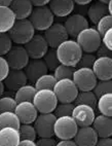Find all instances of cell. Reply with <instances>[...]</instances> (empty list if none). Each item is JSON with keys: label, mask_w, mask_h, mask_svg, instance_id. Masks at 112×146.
<instances>
[{"label": "cell", "mask_w": 112, "mask_h": 146, "mask_svg": "<svg viewBox=\"0 0 112 146\" xmlns=\"http://www.w3.org/2000/svg\"><path fill=\"white\" fill-rule=\"evenodd\" d=\"M98 135L93 127L78 128V131L74 137V142L77 146H96L98 142Z\"/></svg>", "instance_id": "obj_17"}, {"label": "cell", "mask_w": 112, "mask_h": 146, "mask_svg": "<svg viewBox=\"0 0 112 146\" xmlns=\"http://www.w3.org/2000/svg\"><path fill=\"white\" fill-rule=\"evenodd\" d=\"M99 1L102 3V4H104V5L108 6V4H109V0H99Z\"/></svg>", "instance_id": "obj_52"}, {"label": "cell", "mask_w": 112, "mask_h": 146, "mask_svg": "<svg viewBox=\"0 0 112 146\" xmlns=\"http://www.w3.org/2000/svg\"><path fill=\"white\" fill-rule=\"evenodd\" d=\"M91 3V0H74V4H77V5L84 6V5H89Z\"/></svg>", "instance_id": "obj_48"}, {"label": "cell", "mask_w": 112, "mask_h": 146, "mask_svg": "<svg viewBox=\"0 0 112 146\" xmlns=\"http://www.w3.org/2000/svg\"><path fill=\"white\" fill-rule=\"evenodd\" d=\"M20 125H21V121L15 111L0 113V130L4 128H13L19 130Z\"/></svg>", "instance_id": "obj_27"}, {"label": "cell", "mask_w": 112, "mask_h": 146, "mask_svg": "<svg viewBox=\"0 0 112 146\" xmlns=\"http://www.w3.org/2000/svg\"><path fill=\"white\" fill-rule=\"evenodd\" d=\"M91 127L96 131L99 138L112 137V117L102 114L96 115Z\"/></svg>", "instance_id": "obj_20"}, {"label": "cell", "mask_w": 112, "mask_h": 146, "mask_svg": "<svg viewBox=\"0 0 112 146\" xmlns=\"http://www.w3.org/2000/svg\"><path fill=\"white\" fill-rule=\"evenodd\" d=\"M42 60L44 61L48 71H54L58 66L60 65V62H59L57 57V52H56V50H54V48H50L47 50L44 57L42 58Z\"/></svg>", "instance_id": "obj_34"}, {"label": "cell", "mask_w": 112, "mask_h": 146, "mask_svg": "<svg viewBox=\"0 0 112 146\" xmlns=\"http://www.w3.org/2000/svg\"><path fill=\"white\" fill-rule=\"evenodd\" d=\"M21 141L19 130L4 128L0 130V146H18Z\"/></svg>", "instance_id": "obj_23"}, {"label": "cell", "mask_w": 112, "mask_h": 146, "mask_svg": "<svg viewBox=\"0 0 112 146\" xmlns=\"http://www.w3.org/2000/svg\"><path fill=\"white\" fill-rule=\"evenodd\" d=\"M4 90H5V86H4L3 81H0V98L2 97L3 93H4Z\"/></svg>", "instance_id": "obj_50"}, {"label": "cell", "mask_w": 112, "mask_h": 146, "mask_svg": "<svg viewBox=\"0 0 112 146\" xmlns=\"http://www.w3.org/2000/svg\"><path fill=\"white\" fill-rule=\"evenodd\" d=\"M97 102H98V98L93 91L79 92L75 101H74V105H87V106H91V108L96 109Z\"/></svg>", "instance_id": "obj_29"}, {"label": "cell", "mask_w": 112, "mask_h": 146, "mask_svg": "<svg viewBox=\"0 0 112 146\" xmlns=\"http://www.w3.org/2000/svg\"><path fill=\"white\" fill-rule=\"evenodd\" d=\"M15 113L21 121V125H32L37 118L39 112L33 102H22L18 103L15 109Z\"/></svg>", "instance_id": "obj_15"}, {"label": "cell", "mask_w": 112, "mask_h": 146, "mask_svg": "<svg viewBox=\"0 0 112 146\" xmlns=\"http://www.w3.org/2000/svg\"><path fill=\"white\" fill-rule=\"evenodd\" d=\"M75 41L78 43L82 52L85 54H94L99 48L102 43V36L97 31L96 28L89 27L87 29L81 31L76 37Z\"/></svg>", "instance_id": "obj_3"}, {"label": "cell", "mask_w": 112, "mask_h": 146, "mask_svg": "<svg viewBox=\"0 0 112 146\" xmlns=\"http://www.w3.org/2000/svg\"><path fill=\"white\" fill-rule=\"evenodd\" d=\"M56 84H57V79L55 78L54 74L47 73L37 79L34 84V86L37 91H40V90H52V91Z\"/></svg>", "instance_id": "obj_30"}, {"label": "cell", "mask_w": 112, "mask_h": 146, "mask_svg": "<svg viewBox=\"0 0 112 146\" xmlns=\"http://www.w3.org/2000/svg\"><path fill=\"white\" fill-rule=\"evenodd\" d=\"M57 146H77L74 140H60L57 143Z\"/></svg>", "instance_id": "obj_46"}, {"label": "cell", "mask_w": 112, "mask_h": 146, "mask_svg": "<svg viewBox=\"0 0 112 146\" xmlns=\"http://www.w3.org/2000/svg\"><path fill=\"white\" fill-rule=\"evenodd\" d=\"M4 58L11 70H24L30 61V57L23 45H13Z\"/></svg>", "instance_id": "obj_10"}, {"label": "cell", "mask_w": 112, "mask_h": 146, "mask_svg": "<svg viewBox=\"0 0 112 146\" xmlns=\"http://www.w3.org/2000/svg\"><path fill=\"white\" fill-rule=\"evenodd\" d=\"M11 68L8 66L7 61L4 57H0V81H3L8 75Z\"/></svg>", "instance_id": "obj_40"}, {"label": "cell", "mask_w": 112, "mask_h": 146, "mask_svg": "<svg viewBox=\"0 0 112 146\" xmlns=\"http://www.w3.org/2000/svg\"><path fill=\"white\" fill-rule=\"evenodd\" d=\"M24 47L26 48L30 59L33 60L42 59L47 50H50V46L42 34H35L33 38L27 44L24 45Z\"/></svg>", "instance_id": "obj_12"}, {"label": "cell", "mask_w": 112, "mask_h": 146, "mask_svg": "<svg viewBox=\"0 0 112 146\" xmlns=\"http://www.w3.org/2000/svg\"><path fill=\"white\" fill-rule=\"evenodd\" d=\"M72 80L74 81V84L77 86L79 92H89L94 90L98 79H97L93 69L77 68L73 73Z\"/></svg>", "instance_id": "obj_8"}, {"label": "cell", "mask_w": 112, "mask_h": 146, "mask_svg": "<svg viewBox=\"0 0 112 146\" xmlns=\"http://www.w3.org/2000/svg\"><path fill=\"white\" fill-rule=\"evenodd\" d=\"M57 116L54 113H39L33 123L37 136L39 138H52L55 136L54 127Z\"/></svg>", "instance_id": "obj_9"}, {"label": "cell", "mask_w": 112, "mask_h": 146, "mask_svg": "<svg viewBox=\"0 0 112 146\" xmlns=\"http://www.w3.org/2000/svg\"><path fill=\"white\" fill-rule=\"evenodd\" d=\"M64 26L66 28L68 35L72 37L73 39L78 36L81 31H84L89 27V20L80 13H72L66 19Z\"/></svg>", "instance_id": "obj_13"}, {"label": "cell", "mask_w": 112, "mask_h": 146, "mask_svg": "<svg viewBox=\"0 0 112 146\" xmlns=\"http://www.w3.org/2000/svg\"><path fill=\"white\" fill-rule=\"evenodd\" d=\"M74 71H75V68L74 67H70V66L60 64L54 70V76L57 79V81L62 80V79H72Z\"/></svg>", "instance_id": "obj_31"}, {"label": "cell", "mask_w": 112, "mask_h": 146, "mask_svg": "<svg viewBox=\"0 0 112 146\" xmlns=\"http://www.w3.org/2000/svg\"><path fill=\"white\" fill-rule=\"evenodd\" d=\"M97 60V56L94 54H85L82 52L80 60H79L78 64L76 67L77 68H89V69H93L95 62Z\"/></svg>", "instance_id": "obj_38"}, {"label": "cell", "mask_w": 112, "mask_h": 146, "mask_svg": "<svg viewBox=\"0 0 112 146\" xmlns=\"http://www.w3.org/2000/svg\"><path fill=\"white\" fill-rule=\"evenodd\" d=\"M8 35L16 45H25L35 35V29L29 20H20L16 21Z\"/></svg>", "instance_id": "obj_2"}, {"label": "cell", "mask_w": 112, "mask_h": 146, "mask_svg": "<svg viewBox=\"0 0 112 146\" xmlns=\"http://www.w3.org/2000/svg\"><path fill=\"white\" fill-rule=\"evenodd\" d=\"M58 141L52 138H39L36 141L37 146H57Z\"/></svg>", "instance_id": "obj_42"}, {"label": "cell", "mask_w": 112, "mask_h": 146, "mask_svg": "<svg viewBox=\"0 0 112 146\" xmlns=\"http://www.w3.org/2000/svg\"><path fill=\"white\" fill-rule=\"evenodd\" d=\"M19 134H20L21 140L36 141L38 137L33 125H21L19 128Z\"/></svg>", "instance_id": "obj_33"}, {"label": "cell", "mask_w": 112, "mask_h": 146, "mask_svg": "<svg viewBox=\"0 0 112 146\" xmlns=\"http://www.w3.org/2000/svg\"><path fill=\"white\" fill-rule=\"evenodd\" d=\"M13 47V41L8 33H0V57H5Z\"/></svg>", "instance_id": "obj_36"}, {"label": "cell", "mask_w": 112, "mask_h": 146, "mask_svg": "<svg viewBox=\"0 0 112 146\" xmlns=\"http://www.w3.org/2000/svg\"><path fill=\"white\" fill-rule=\"evenodd\" d=\"M28 20L33 25L35 31L44 32L55 23V16L47 5L43 7H34Z\"/></svg>", "instance_id": "obj_4"}, {"label": "cell", "mask_w": 112, "mask_h": 146, "mask_svg": "<svg viewBox=\"0 0 112 146\" xmlns=\"http://www.w3.org/2000/svg\"><path fill=\"white\" fill-rule=\"evenodd\" d=\"M109 15L108 11V6L102 4L100 1H96L94 3H91L87 8V17L91 23L97 24L99 23V21L102 18H104L105 16Z\"/></svg>", "instance_id": "obj_24"}, {"label": "cell", "mask_w": 112, "mask_h": 146, "mask_svg": "<svg viewBox=\"0 0 112 146\" xmlns=\"http://www.w3.org/2000/svg\"><path fill=\"white\" fill-rule=\"evenodd\" d=\"M74 103H59L54 110V114L57 117H63V116H71L74 109Z\"/></svg>", "instance_id": "obj_35"}, {"label": "cell", "mask_w": 112, "mask_h": 146, "mask_svg": "<svg viewBox=\"0 0 112 146\" xmlns=\"http://www.w3.org/2000/svg\"><path fill=\"white\" fill-rule=\"evenodd\" d=\"M9 7L13 11L17 21L28 20L34 8L30 0H13Z\"/></svg>", "instance_id": "obj_22"}, {"label": "cell", "mask_w": 112, "mask_h": 146, "mask_svg": "<svg viewBox=\"0 0 112 146\" xmlns=\"http://www.w3.org/2000/svg\"><path fill=\"white\" fill-rule=\"evenodd\" d=\"M96 26L97 31L99 32L101 36H103L108 30L112 28V16H110V15L105 16L104 18H102L100 20L99 23L97 24Z\"/></svg>", "instance_id": "obj_39"}, {"label": "cell", "mask_w": 112, "mask_h": 146, "mask_svg": "<svg viewBox=\"0 0 112 146\" xmlns=\"http://www.w3.org/2000/svg\"><path fill=\"white\" fill-rule=\"evenodd\" d=\"M52 91L59 103H74L79 93L77 86L72 79L58 80Z\"/></svg>", "instance_id": "obj_5"}, {"label": "cell", "mask_w": 112, "mask_h": 146, "mask_svg": "<svg viewBox=\"0 0 112 146\" xmlns=\"http://www.w3.org/2000/svg\"><path fill=\"white\" fill-rule=\"evenodd\" d=\"M102 43L106 45L110 50H112V28L102 36Z\"/></svg>", "instance_id": "obj_43"}, {"label": "cell", "mask_w": 112, "mask_h": 146, "mask_svg": "<svg viewBox=\"0 0 112 146\" xmlns=\"http://www.w3.org/2000/svg\"><path fill=\"white\" fill-rule=\"evenodd\" d=\"M71 116L75 120L78 128L91 127L96 117V111L87 105H75Z\"/></svg>", "instance_id": "obj_14"}, {"label": "cell", "mask_w": 112, "mask_h": 146, "mask_svg": "<svg viewBox=\"0 0 112 146\" xmlns=\"http://www.w3.org/2000/svg\"><path fill=\"white\" fill-rule=\"evenodd\" d=\"M33 104L39 113H52L58 105V99L52 90H40L35 94Z\"/></svg>", "instance_id": "obj_6"}, {"label": "cell", "mask_w": 112, "mask_h": 146, "mask_svg": "<svg viewBox=\"0 0 112 146\" xmlns=\"http://www.w3.org/2000/svg\"><path fill=\"white\" fill-rule=\"evenodd\" d=\"M31 2L33 7H43L50 4V0H32Z\"/></svg>", "instance_id": "obj_45"}, {"label": "cell", "mask_w": 112, "mask_h": 146, "mask_svg": "<svg viewBox=\"0 0 112 146\" xmlns=\"http://www.w3.org/2000/svg\"><path fill=\"white\" fill-rule=\"evenodd\" d=\"M15 98L11 97H1L0 98V113L8 112V111H15L17 106Z\"/></svg>", "instance_id": "obj_37"}, {"label": "cell", "mask_w": 112, "mask_h": 146, "mask_svg": "<svg viewBox=\"0 0 112 146\" xmlns=\"http://www.w3.org/2000/svg\"><path fill=\"white\" fill-rule=\"evenodd\" d=\"M108 11H109L110 16H112V0H109V4H108Z\"/></svg>", "instance_id": "obj_51"}, {"label": "cell", "mask_w": 112, "mask_h": 146, "mask_svg": "<svg viewBox=\"0 0 112 146\" xmlns=\"http://www.w3.org/2000/svg\"><path fill=\"white\" fill-rule=\"evenodd\" d=\"M18 146H37L36 141H31V140H21Z\"/></svg>", "instance_id": "obj_47"}, {"label": "cell", "mask_w": 112, "mask_h": 146, "mask_svg": "<svg viewBox=\"0 0 112 146\" xmlns=\"http://www.w3.org/2000/svg\"><path fill=\"white\" fill-rule=\"evenodd\" d=\"M24 72L26 74L28 81L35 84L37 79L48 73V69L42 59H37V60L30 59L28 65L24 69Z\"/></svg>", "instance_id": "obj_16"}, {"label": "cell", "mask_w": 112, "mask_h": 146, "mask_svg": "<svg viewBox=\"0 0 112 146\" xmlns=\"http://www.w3.org/2000/svg\"><path fill=\"white\" fill-rule=\"evenodd\" d=\"M96 54H97V58H109V59H112V50H110L103 43H101L99 48L97 50Z\"/></svg>", "instance_id": "obj_41"}, {"label": "cell", "mask_w": 112, "mask_h": 146, "mask_svg": "<svg viewBox=\"0 0 112 146\" xmlns=\"http://www.w3.org/2000/svg\"><path fill=\"white\" fill-rule=\"evenodd\" d=\"M93 92L98 99L103 95L112 94V79H110V80H98Z\"/></svg>", "instance_id": "obj_32"}, {"label": "cell", "mask_w": 112, "mask_h": 146, "mask_svg": "<svg viewBox=\"0 0 112 146\" xmlns=\"http://www.w3.org/2000/svg\"><path fill=\"white\" fill-rule=\"evenodd\" d=\"M43 36L50 48L54 50H57L59 45L69 39V35L66 31L64 24L62 23H54L46 31H44Z\"/></svg>", "instance_id": "obj_11"}, {"label": "cell", "mask_w": 112, "mask_h": 146, "mask_svg": "<svg viewBox=\"0 0 112 146\" xmlns=\"http://www.w3.org/2000/svg\"><path fill=\"white\" fill-rule=\"evenodd\" d=\"M16 21L11 7H0V33H8Z\"/></svg>", "instance_id": "obj_25"}, {"label": "cell", "mask_w": 112, "mask_h": 146, "mask_svg": "<svg viewBox=\"0 0 112 146\" xmlns=\"http://www.w3.org/2000/svg\"><path fill=\"white\" fill-rule=\"evenodd\" d=\"M93 71L98 80L112 79V59L109 58H97L93 66Z\"/></svg>", "instance_id": "obj_18"}, {"label": "cell", "mask_w": 112, "mask_h": 146, "mask_svg": "<svg viewBox=\"0 0 112 146\" xmlns=\"http://www.w3.org/2000/svg\"><path fill=\"white\" fill-rule=\"evenodd\" d=\"M96 146H112V137H110V138H99Z\"/></svg>", "instance_id": "obj_44"}, {"label": "cell", "mask_w": 112, "mask_h": 146, "mask_svg": "<svg viewBox=\"0 0 112 146\" xmlns=\"http://www.w3.org/2000/svg\"><path fill=\"white\" fill-rule=\"evenodd\" d=\"M74 1L72 0H52L50 1L48 7L58 18H66L72 15L74 11Z\"/></svg>", "instance_id": "obj_21"}, {"label": "cell", "mask_w": 112, "mask_h": 146, "mask_svg": "<svg viewBox=\"0 0 112 146\" xmlns=\"http://www.w3.org/2000/svg\"><path fill=\"white\" fill-rule=\"evenodd\" d=\"M97 109L100 114L112 117V94L101 96L97 102Z\"/></svg>", "instance_id": "obj_28"}, {"label": "cell", "mask_w": 112, "mask_h": 146, "mask_svg": "<svg viewBox=\"0 0 112 146\" xmlns=\"http://www.w3.org/2000/svg\"><path fill=\"white\" fill-rule=\"evenodd\" d=\"M28 82L26 74L24 70H9L8 75L3 80V84L6 89L11 92H17L22 86H26Z\"/></svg>", "instance_id": "obj_19"}, {"label": "cell", "mask_w": 112, "mask_h": 146, "mask_svg": "<svg viewBox=\"0 0 112 146\" xmlns=\"http://www.w3.org/2000/svg\"><path fill=\"white\" fill-rule=\"evenodd\" d=\"M37 90L32 84H26L19 89L15 94V100L17 103L22 102H33L34 97L36 94Z\"/></svg>", "instance_id": "obj_26"}, {"label": "cell", "mask_w": 112, "mask_h": 146, "mask_svg": "<svg viewBox=\"0 0 112 146\" xmlns=\"http://www.w3.org/2000/svg\"><path fill=\"white\" fill-rule=\"evenodd\" d=\"M78 131V125L72 116L57 117L54 127L55 136L60 140H72Z\"/></svg>", "instance_id": "obj_7"}, {"label": "cell", "mask_w": 112, "mask_h": 146, "mask_svg": "<svg viewBox=\"0 0 112 146\" xmlns=\"http://www.w3.org/2000/svg\"><path fill=\"white\" fill-rule=\"evenodd\" d=\"M11 0H0V7H9Z\"/></svg>", "instance_id": "obj_49"}, {"label": "cell", "mask_w": 112, "mask_h": 146, "mask_svg": "<svg viewBox=\"0 0 112 146\" xmlns=\"http://www.w3.org/2000/svg\"><path fill=\"white\" fill-rule=\"evenodd\" d=\"M56 52L60 64L74 68H76L82 56L80 46L74 39H68L64 41L58 46Z\"/></svg>", "instance_id": "obj_1"}]
</instances>
